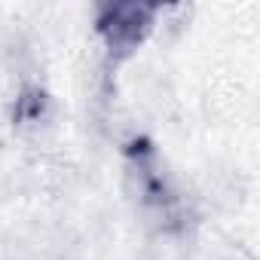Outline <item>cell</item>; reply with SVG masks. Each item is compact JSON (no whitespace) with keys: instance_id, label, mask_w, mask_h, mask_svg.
Listing matches in <instances>:
<instances>
[{"instance_id":"3","label":"cell","mask_w":260,"mask_h":260,"mask_svg":"<svg viewBox=\"0 0 260 260\" xmlns=\"http://www.w3.org/2000/svg\"><path fill=\"white\" fill-rule=\"evenodd\" d=\"M7 116H10V125L16 135L37 141V138H46L49 132H55L58 101L40 80H19L13 98H10Z\"/></svg>"},{"instance_id":"1","label":"cell","mask_w":260,"mask_h":260,"mask_svg":"<svg viewBox=\"0 0 260 260\" xmlns=\"http://www.w3.org/2000/svg\"><path fill=\"white\" fill-rule=\"evenodd\" d=\"M122 187L138 220L159 236H184L196 223L187 190L159 147L144 135L128 138L122 147Z\"/></svg>"},{"instance_id":"2","label":"cell","mask_w":260,"mask_h":260,"mask_svg":"<svg viewBox=\"0 0 260 260\" xmlns=\"http://www.w3.org/2000/svg\"><path fill=\"white\" fill-rule=\"evenodd\" d=\"M166 10L159 4H138V0H104L92 7V31L101 43L104 64L119 68L132 58L159 28Z\"/></svg>"}]
</instances>
